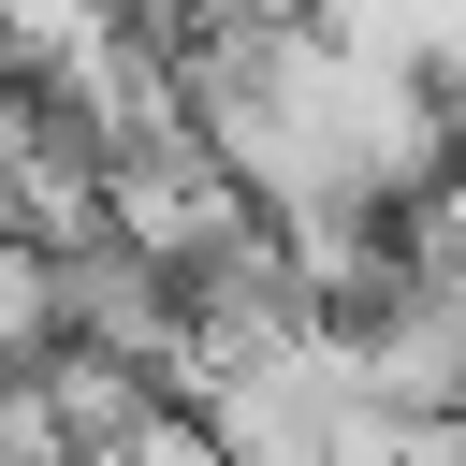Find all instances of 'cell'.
Here are the masks:
<instances>
[{"instance_id":"1","label":"cell","mask_w":466,"mask_h":466,"mask_svg":"<svg viewBox=\"0 0 466 466\" xmlns=\"http://www.w3.org/2000/svg\"><path fill=\"white\" fill-rule=\"evenodd\" d=\"M408 262H437V277H466V160L408 204Z\"/></svg>"}]
</instances>
